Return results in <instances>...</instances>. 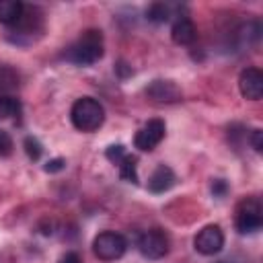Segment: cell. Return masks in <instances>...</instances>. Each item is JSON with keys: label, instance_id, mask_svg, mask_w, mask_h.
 Returning <instances> with one entry per match:
<instances>
[{"label": "cell", "instance_id": "8", "mask_svg": "<svg viewBox=\"0 0 263 263\" xmlns=\"http://www.w3.org/2000/svg\"><path fill=\"white\" fill-rule=\"evenodd\" d=\"M193 247H195V251H197L199 255H205V257L220 253L222 247H224V232H222V228H220L218 224H208V226H203V228L195 234Z\"/></svg>", "mask_w": 263, "mask_h": 263}, {"label": "cell", "instance_id": "26", "mask_svg": "<svg viewBox=\"0 0 263 263\" xmlns=\"http://www.w3.org/2000/svg\"><path fill=\"white\" fill-rule=\"evenodd\" d=\"M218 263H228V261H218Z\"/></svg>", "mask_w": 263, "mask_h": 263}, {"label": "cell", "instance_id": "22", "mask_svg": "<svg viewBox=\"0 0 263 263\" xmlns=\"http://www.w3.org/2000/svg\"><path fill=\"white\" fill-rule=\"evenodd\" d=\"M249 142L253 146L255 152H261L263 150V142H261V129H253L251 136H249Z\"/></svg>", "mask_w": 263, "mask_h": 263}, {"label": "cell", "instance_id": "11", "mask_svg": "<svg viewBox=\"0 0 263 263\" xmlns=\"http://www.w3.org/2000/svg\"><path fill=\"white\" fill-rule=\"evenodd\" d=\"M171 37L177 45H191L197 39V27L189 16H179L171 27Z\"/></svg>", "mask_w": 263, "mask_h": 263}, {"label": "cell", "instance_id": "4", "mask_svg": "<svg viewBox=\"0 0 263 263\" xmlns=\"http://www.w3.org/2000/svg\"><path fill=\"white\" fill-rule=\"evenodd\" d=\"M263 224V208L257 197H245L236 205L234 214V226L240 234H253Z\"/></svg>", "mask_w": 263, "mask_h": 263}, {"label": "cell", "instance_id": "19", "mask_svg": "<svg viewBox=\"0 0 263 263\" xmlns=\"http://www.w3.org/2000/svg\"><path fill=\"white\" fill-rule=\"evenodd\" d=\"M125 154H127V150H125V146H121V144H113V146H109V148L105 150V156H107L113 164H117Z\"/></svg>", "mask_w": 263, "mask_h": 263}, {"label": "cell", "instance_id": "9", "mask_svg": "<svg viewBox=\"0 0 263 263\" xmlns=\"http://www.w3.org/2000/svg\"><path fill=\"white\" fill-rule=\"evenodd\" d=\"M238 88L240 95L249 101H259L263 97V72L255 66L245 68L238 76Z\"/></svg>", "mask_w": 263, "mask_h": 263}, {"label": "cell", "instance_id": "24", "mask_svg": "<svg viewBox=\"0 0 263 263\" xmlns=\"http://www.w3.org/2000/svg\"><path fill=\"white\" fill-rule=\"evenodd\" d=\"M58 263H82V257L78 253H74V251H68L58 259Z\"/></svg>", "mask_w": 263, "mask_h": 263}, {"label": "cell", "instance_id": "15", "mask_svg": "<svg viewBox=\"0 0 263 263\" xmlns=\"http://www.w3.org/2000/svg\"><path fill=\"white\" fill-rule=\"evenodd\" d=\"M117 168H119V177L127 183H138V158L132 156V154H125L119 162H117Z\"/></svg>", "mask_w": 263, "mask_h": 263}, {"label": "cell", "instance_id": "25", "mask_svg": "<svg viewBox=\"0 0 263 263\" xmlns=\"http://www.w3.org/2000/svg\"><path fill=\"white\" fill-rule=\"evenodd\" d=\"M125 66H127V64H125V62H119V64H117V66H115V68H117V72H119V76H121V78H125V76H129V74H132V68H125Z\"/></svg>", "mask_w": 263, "mask_h": 263}, {"label": "cell", "instance_id": "7", "mask_svg": "<svg viewBox=\"0 0 263 263\" xmlns=\"http://www.w3.org/2000/svg\"><path fill=\"white\" fill-rule=\"evenodd\" d=\"M164 134H166L164 121L158 119V117H156V119H150L148 123H144V125L136 132V136H134V146H136L140 152H150V150H154V148L162 142Z\"/></svg>", "mask_w": 263, "mask_h": 263}, {"label": "cell", "instance_id": "13", "mask_svg": "<svg viewBox=\"0 0 263 263\" xmlns=\"http://www.w3.org/2000/svg\"><path fill=\"white\" fill-rule=\"evenodd\" d=\"M25 6L21 0H0V23L6 27H12L21 21Z\"/></svg>", "mask_w": 263, "mask_h": 263}, {"label": "cell", "instance_id": "18", "mask_svg": "<svg viewBox=\"0 0 263 263\" xmlns=\"http://www.w3.org/2000/svg\"><path fill=\"white\" fill-rule=\"evenodd\" d=\"M25 152H27V156L31 160H39L41 158V152H43V146H41V142L37 138L27 136L25 138Z\"/></svg>", "mask_w": 263, "mask_h": 263}, {"label": "cell", "instance_id": "16", "mask_svg": "<svg viewBox=\"0 0 263 263\" xmlns=\"http://www.w3.org/2000/svg\"><path fill=\"white\" fill-rule=\"evenodd\" d=\"M21 111H23V105L14 95L0 97V119H16Z\"/></svg>", "mask_w": 263, "mask_h": 263}, {"label": "cell", "instance_id": "12", "mask_svg": "<svg viewBox=\"0 0 263 263\" xmlns=\"http://www.w3.org/2000/svg\"><path fill=\"white\" fill-rule=\"evenodd\" d=\"M175 183H177V177H175L173 168L166 166V164H158V166L154 168V173L150 175V179H148V189H150L152 193H164V191H168Z\"/></svg>", "mask_w": 263, "mask_h": 263}, {"label": "cell", "instance_id": "14", "mask_svg": "<svg viewBox=\"0 0 263 263\" xmlns=\"http://www.w3.org/2000/svg\"><path fill=\"white\" fill-rule=\"evenodd\" d=\"M177 8H179L177 4L154 2V4H150V6L146 8V18L152 21V23H166V21H171L173 16H177V14H175ZM181 16H183V14H181ZM177 18H179V16H177Z\"/></svg>", "mask_w": 263, "mask_h": 263}, {"label": "cell", "instance_id": "6", "mask_svg": "<svg viewBox=\"0 0 263 263\" xmlns=\"http://www.w3.org/2000/svg\"><path fill=\"white\" fill-rule=\"evenodd\" d=\"M171 240L162 228H148L138 236V251L146 259H162L168 253Z\"/></svg>", "mask_w": 263, "mask_h": 263}, {"label": "cell", "instance_id": "2", "mask_svg": "<svg viewBox=\"0 0 263 263\" xmlns=\"http://www.w3.org/2000/svg\"><path fill=\"white\" fill-rule=\"evenodd\" d=\"M70 119H72V125L78 129V132H97L103 121H105V109L103 105L92 99V97H80L74 101L72 109H70Z\"/></svg>", "mask_w": 263, "mask_h": 263}, {"label": "cell", "instance_id": "21", "mask_svg": "<svg viewBox=\"0 0 263 263\" xmlns=\"http://www.w3.org/2000/svg\"><path fill=\"white\" fill-rule=\"evenodd\" d=\"M226 191H228V185H226L224 179H216V181L212 183V193H214L216 197H224Z\"/></svg>", "mask_w": 263, "mask_h": 263}, {"label": "cell", "instance_id": "23", "mask_svg": "<svg viewBox=\"0 0 263 263\" xmlns=\"http://www.w3.org/2000/svg\"><path fill=\"white\" fill-rule=\"evenodd\" d=\"M64 164H66V160H62V158H53V160H49L43 168H45V173H58V171L64 168Z\"/></svg>", "mask_w": 263, "mask_h": 263}, {"label": "cell", "instance_id": "10", "mask_svg": "<svg viewBox=\"0 0 263 263\" xmlns=\"http://www.w3.org/2000/svg\"><path fill=\"white\" fill-rule=\"evenodd\" d=\"M146 97L154 103H177L183 95L173 80H152L146 88Z\"/></svg>", "mask_w": 263, "mask_h": 263}, {"label": "cell", "instance_id": "17", "mask_svg": "<svg viewBox=\"0 0 263 263\" xmlns=\"http://www.w3.org/2000/svg\"><path fill=\"white\" fill-rule=\"evenodd\" d=\"M18 86V72L10 66H0V97L10 95Z\"/></svg>", "mask_w": 263, "mask_h": 263}, {"label": "cell", "instance_id": "20", "mask_svg": "<svg viewBox=\"0 0 263 263\" xmlns=\"http://www.w3.org/2000/svg\"><path fill=\"white\" fill-rule=\"evenodd\" d=\"M12 148H14L12 138L4 129H0V156H8L12 152Z\"/></svg>", "mask_w": 263, "mask_h": 263}, {"label": "cell", "instance_id": "3", "mask_svg": "<svg viewBox=\"0 0 263 263\" xmlns=\"http://www.w3.org/2000/svg\"><path fill=\"white\" fill-rule=\"evenodd\" d=\"M41 31H43V12L37 6H25L21 21L10 27L8 39L12 43L25 45V43L35 41V37H39Z\"/></svg>", "mask_w": 263, "mask_h": 263}, {"label": "cell", "instance_id": "5", "mask_svg": "<svg viewBox=\"0 0 263 263\" xmlns=\"http://www.w3.org/2000/svg\"><path fill=\"white\" fill-rule=\"evenodd\" d=\"M125 251H127L125 236L119 232H113V230L99 232L92 240V253L101 261H115V259L123 257Z\"/></svg>", "mask_w": 263, "mask_h": 263}, {"label": "cell", "instance_id": "1", "mask_svg": "<svg viewBox=\"0 0 263 263\" xmlns=\"http://www.w3.org/2000/svg\"><path fill=\"white\" fill-rule=\"evenodd\" d=\"M103 51H105L103 33L99 29H86L72 45L64 49L62 58L76 66H92L103 58Z\"/></svg>", "mask_w": 263, "mask_h": 263}]
</instances>
